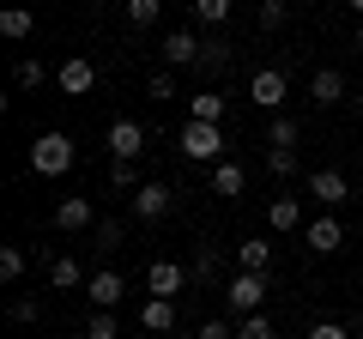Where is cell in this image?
I'll list each match as a JSON object with an SVG mask.
<instances>
[{"label":"cell","mask_w":363,"mask_h":339,"mask_svg":"<svg viewBox=\"0 0 363 339\" xmlns=\"http://www.w3.org/2000/svg\"><path fill=\"white\" fill-rule=\"evenodd\" d=\"M79 157V145L67 140V133H37V145H30V170L37 176H67Z\"/></svg>","instance_id":"obj_1"},{"label":"cell","mask_w":363,"mask_h":339,"mask_svg":"<svg viewBox=\"0 0 363 339\" xmlns=\"http://www.w3.org/2000/svg\"><path fill=\"white\" fill-rule=\"evenodd\" d=\"M182 157H194V164H224V128L218 121H188V128H182Z\"/></svg>","instance_id":"obj_2"},{"label":"cell","mask_w":363,"mask_h":339,"mask_svg":"<svg viewBox=\"0 0 363 339\" xmlns=\"http://www.w3.org/2000/svg\"><path fill=\"white\" fill-rule=\"evenodd\" d=\"M272 279L267 273H230V285H224V297H230V315L242 321V315H260V303H267Z\"/></svg>","instance_id":"obj_3"},{"label":"cell","mask_w":363,"mask_h":339,"mask_svg":"<svg viewBox=\"0 0 363 339\" xmlns=\"http://www.w3.org/2000/svg\"><path fill=\"white\" fill-rule=\"evenodd\" d=\"M285 97H291V79L279 73V67H260V73L248 79V104H260V109H272V116H279V109H285Z\"/></svg>","instance_id":"obj_4"},{"label":"cell","mask_w":363,"mask_h":339,"mask_svg":"<svg viewBox=\"0 0 363 339\" xmlns=\"http://www.w3.org/2000/svg\"><path fill=\"white\" fill-rule=\"evenodd\" d=\"M188 267L182 261H152L145 267V291H152V297H182V291H188Z\"/></svg>","instance_id":"obj_5"},{"label":"cell","mask_w":363,"mask_h":339,"mask_svg":"<svg viewBox=\"0 0 363 339\" xmlns=\"http://www.w3.org/2000/svg\"><path fill=\"white\" fill-rule=\"evenodd\" d=\"M169 206H176V194H169L164 182H140V188H133V218H140V224L169 218Z\"/></svg>","instance_id":"obj_6"},{"label":"cell","mask_w":363,"mask_h":339,"mask_svg":"<svg viewBox=\"0 0 363 339\" xmlns=\"http://www.w3.org/2000/svg\"><path fill=\"white\" fill-rule=\"evenodd\" d=\"M200 49H206V43H200L194 30H169V37L157 43V55H164L169 73H176V67H200Z\"/></svg>","instance_id":"obj_7"},{"label":"cell","mask_w":363,"mask_h":339,"mask_svg":"<svg viewBox=\"0 0 363 339\" xmlns=\"http://www.w3.org/2000/svg\"><path fill=\"white\" fill-rule=\"evenodd\" d=\"M85 297H91V303H97V309H116V303H121V297H128V279H121V273H116V267H97V273H91V279H85Z\"/></svg>","instance_id":"obj_8"},{"label":"cell","mask_w":363,"mask_h":339,"mask_svg":"<svg viewBox=\"0 0 363 339\" xmlns=\"http://www.w3.org/2000/svg\"><path fill=\"white\" fill-rule=\"evenodd\" d=\"M140 152H145V128L140 121H109V157L140 164Z\"/></svg>","instance_id":"obj_9"},{"label":"cell","mask_w":363,"mask_h":339,"mask_svg":"<svg viewBox=\"0 0 363 339\" xmlns=\"http://www.w3.org/2000/svg\"><path fill=\"white\" fill-rule=\"evenodd\" d=\"M303 243H309L315 255H339V243H345V224H339L333 212H321L315 224H303Z\"/></svg>","instance_id":"obj_10"},{"label":"cell","mask_w":363,"mask_h":339,"mask_svg":"<svg viewBox=\"0 0 363 339\" xmlns=\"http://www.w3.org/2000/svg\"><path fill=\"white\" fill-rule=\"evenodd\" d=\"M55 79H61V91H67V97H85L91 85H97V67H91L85 55H67V61H61V73H55Z\"/></svg>","instance_id":"obj_11"},{"label":"cell","mask_w":363,"mask_h":339,"mask_svg":"<svg viewBox=\"0 0 363 339\" xmlns=\"http://www.w3.org/2000/svg\"><path fill=\"white\" fill-rule=\"evenodd\" d=\"M267 224H272V230H279V236H285V230H303V200L279 188V194L267 200Z\"/></svg>","instance_id":"obj_12"},{"label":"cell","mask_w":363,"mask_h":339,"mask_svg":"<svg viewBox=\"0 0 363 339\" xmlns=\"http://www.w3.org/2000/svg\"><path fill=\"white\" fill-rule=\"evenodd\" d=\"M97 224V206H91L85 194H67L61 206H55V230H91Z\"/></svg>","instance_id":"obj_13"},{"label":"cell","mask_w":363,"mask_h":339,"mask_svg":"<svg viewBox=\"0 0 363 339\" xmlns=\"http://www.w3.org/2000/svg\"><path fill=\"white\" fill-rule=\"evenodd\" d=\"M309 194L321 200L327 212H333L339 200H351V182H345V176H339V170H315V176H309Z\"/></svg>","instance_id":"obj_14"},{"label":"cell","mask_w":363,"mask_h":339,"mask_svg":"<svg viewBox=\"0 0 363 339\" xmlns=\"http://www.w3.org/2000/svg\"><path fill=\"white\" fill-rule=\"evenodd\" d=\"M309 97H315L321 109H333L339 97H345V73H339V67H321V73L309 79Z\"/></svg>","instance_id":"obj_15"},{"label":"cell","mask_w":363,"mask_h":339,"mask_svg":"<svg viewBox=\"0 0 363 339\" xmlns=\"http://www.w3.org/2000/svg\"><path fill=\"white\" fill-rule=\"evenodd\" d=\"M242 182H248V170L236 164V157H224V164H212V194L236 200V194H242Z\"/></svg>","instance_id":"obj_16"},{"label":"cell","mask_w":363,"mask_h":339,"mask_svg":"<svg viewBox=\"0 0 363 339\" xmlns=\"http://www.w3.org/2000/svg\"><path fill=\"white\" fill-rule=\"evenodd\" d=\"M236 261H242V273H267L272 267V243L267 236H242V243H236Z\"/></svg>","instance_id":"obj_17"},{"label":"cell","mask_w":363,"mask_h":339,"mask_svg":"<svg viewBox=\"0 0 363 339\" xmlns=\"http://www.w3.org/2000/svg\"><path fill=\"white\" fill-rule=\"evenodd\" d=\"M30 30H37V13H30V6H6V13H0V37L6 43H25Z\"/></svg>","instance_id":"obj_18"},{"label":"cell","mask_w":363,"mask_h":339,"mask_svg":"<svg viewBox=\"0 0 363 339\" xmlns=\"http://www.w3.org/2000/svg\"><path fill=\"white\" fill-rule=\"evenodd\" d=\"M49 285L55 291H79V285H85V267H79L73 255H55V261H49Z\"/></svg>","instance_id":"obj_19"},{"label":"cell","mask_w":363,"mask_h":339,"mask_svg":"<svg viewBox=\"0 0 363 339\" xmlns=\"http://www.w3.org/2000/svg\"><path fill=\"white\" fill-rule=\"evenodd\" d=\"M140 321L152 327V333H169V327H176V297H152L140 309Z\"/></svg>","instance_id":"obj_20"},{"label":"cell","mask_w":363,"mask_h":339,"mask_svg":"<svg viewBox=\"0 0 363 339\" xmlns=\"http://www.w3.org/2000/svg\"><path fill=\"white\" fill-rule=\"evenodd\" d=\"M25 267H30V255H25L18 243L0 248V285H18V279H25Z\"/></svg>","instance_id":"obj_21"},{"label":"cell","mask_w":363,"mask_h":339,"mask_svg":"<svg viewBox=\"0 0 363 339\" xmlns=\"http://www.w3.org/2000/svg\"><path fill=\"white\" fill-rule=\"evenodd\" d=\"M188 121H224V97L218 91H194L188 97Z\"/></svg>","instance_id":"obj_22"},{"label":"cell","mask_w":363,"mask_h":339,"mask_svg":"<svg viewBox=\"0 0 363 339\" xmlns=\"http://www.w3.org/2000/svg\"><path fill=\"white\" fill-rule=\"evenodd\" d=\"M297 133H303V128L285 116V109H279V116H272V128H267V145H279V152H297Z\"/></svg>","instance_id":"obj_23"},{"label":"cell","mask_w":363,"mask_h":339,"mask_svg":"<svg viewBox=\"0 0 363 339\" xmlns=\"http://www.w3.org/2000/svg\"><path fill=\"white\" fill-rule=\"evenodd\" d=\"M230 6L236 0H194V18L200 25H230Z\"/></svg>","instance_id":"obj_24"},{"label":"cell","mask_w":363,"mask_h":339,"mask_svg":"<svg viewBox=\"0 0 363 339\" xmlns=\"http://www.w3.org/2000/svg\"><path fill=\"white\" fill-rule=\"evenodd\" d=\"M267 170H272V182H291V176H297V152H279V145H267Z\"/></svg>","instance_id":"obj_25"},{"label":"cell","mask_w":363,"mask_h":339,"mask_svg":"<svg viewBox=\"0 0 363 339\" xmlns=\"http://www.w3.org/2000/svg\"><path fill=\"white\" fill-rule=\"evenodd\" d=\"M157 13H164V0H128V25H157Z\"/></svg>","instance_id":"obj_26"},{"label":"cell","mask_w":363,"mask_h":339,"mask_svg":"<svg viewBox=\"0 0 363 339\" xmlns=\"http://www.w3.org/2000/svg\"><path fill=\"white\" fill-rule=\"evenodd\" d=\"M13 85H25V91H37V85H43V61H37V55H25V61L13 67Z\"/></svg>","instance_id":"obj_27"},{"label":"cell","mask_w":363,"mask_h":339,"mask_svg":"<svg viewBox=\"0 0 363 339\" xmlns=\"http://www.w3.org/2000/svg\"><path fill=\"white\" fill-rule=\"evenodd\" d=\"M6 315H13L18 327H30V321H43V303L37 297H13V303H6Z\"/></svg>","instance_id":"obj_28"},{"label":"cell","mask_w":363,"mask_h":339,"mask_svg":"<svg viewBox=\"0 0 363 339\" xmlns=\"http://www.w3.org/2000/svg\"><path fill=\"white\" fill-rule=\"evenodd\" d=\"M236 339H279V333H272L267 315H242V321H236Z\"/></svg>","instance_id":"obj_29"},{"label":"cell","mask_w":363,"mask_h":339,"mask_svg":"<svg viewBox=\"0 0 363 339\" xmlns=\"http://www.w3.org/2000/svg\"><path fill=\"white\" fill-rule=\"evenodd\" d=\"M291 18V0H260V30H279Z\"/></svg>","instance_id":"obj_30"},{"label":"cell","mask_w":363,"mask_h":339,"mask_svg":"<svg viewBox=\"0 0 363 339\" xmlns=\"http://www.w3.org/2000/svg\"><path fill=\"white\" fill-rule=\"evenodd\" d=\"M145 91H152L157 104H169V97H176V73H169V67H157V73L145 79Z\"/></svg>","instance_id":"obj_31"},{"label":"cell","mask_w":363,"mask_h":339,"mask_svg":"<svg viewBox=\"0 0 363 339\" xmlns=\"http://www.w3.org/2000/svg\"><path fill=\"white\" fill-rule=\"evenodd\" d=\"M224 67H230V49L224 43H206L200 49V73H224Z\"/></svg>","instance_id":"obj_32"},{"label":"cell","mask_w":363,"mask_h":339,"mask_svg":"<svg viewBox=\"0 0 363 339\" xmlns=\"http://www.w3.org/2000/svg\"><path fill=\"white\" fill-rule=\"evenodd\" d=\"M91 248H97V255H116V248H121V224H116V218H104V224H97V243H91Z\"/></svg>","instance_id":"obj_33"},{"label":"cell","mask_w":363,"mask_h":339,"mask_svg":"<svg viewBox=\"0 0 363 339\" xmlns=\"http://www.w3.org/2000/svg\"><path fill=\"white\" fill-rule=\"evenodd\" d=\"M116 333H121V327H116V315H109V309H97L85 321V339H116Z\"/></svg>","instance_id":"obj_34"},{"label":"cell","mask_w":363,"mask_h":339,"mask_svg":"<svg viewBox=\"0 0 363 339\" xmlns=\"http://www.w3.org/2000/svg\"><path fill=\"white\" fill-rule=\"evenodd\" d=\"M194 339H236V327L224 321V315H212V321H200V327H194Z\"/></svg>","instance_id":"obj_35"},{"label":"cell","mask_w":363,"mask_h":339,"mask_svg":"<svg viewBox=\"0 0 363 339\" xmlns=\"http://www.w3.org/2000/svg\"><path fill=\"white\" fill-rule=\"evenodd\" d=\"M194 279H218V248H200V261H194Z\"/></svg>","instance_id":"obj_36"},{"label":"cell","mask_w":363,"mask_h":339,"mask_svg":"<svg viewBox=\"0 0 363 339\" xmlns=\"http://www.w3.org/2000/svg\"><path fill=\"white\" fill-rule=\"evenodd\" d=\"M109 188H140V182H133V164L116 157V164H109Z\"/></svg>","instance_id":"obj_37"},{"label":"cell","mask_w":363,"mask_h":339,"mask_svg":"<svg viewBox=\"0 0 363 339\" xmlns=\"http://www.w3.org/2000/svg\"><path fill=\"white\" fill-rule=\"evenodd\" d=\"M309 339H351V333L339 321H321V327H309Z\"/></svg>","instance_id":"obj_38"},{"label":"cell","mask_w":363,"mask_h":339,"mask_svg":"<svg viewBox=\"0 0 363 339\" xmlns=\"http://www.w3.org/2000/svg\"><path fill=\"white\" fill-rule=\"evenodd\" d=\"M345 6H351V13H363V0H345Z\"/></svg>","instance_id":"obj_39"},{"label":"cell","mask_w":363,"mask_h":339,"mask_svg":"<svg viewBox=\"0 0 363 339\" xmlns=\"http://www.w3.org/2000/svg\"><path fill=\"white\" fill-rule=\"evenodd\" d=\"M357 55H363V25H357Z\"/></svg>","instance_id":"obj_40"}]
</instances>
